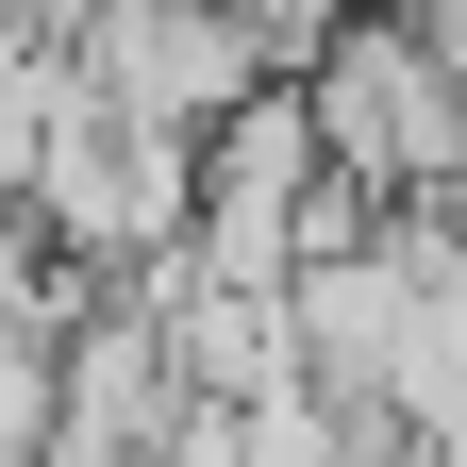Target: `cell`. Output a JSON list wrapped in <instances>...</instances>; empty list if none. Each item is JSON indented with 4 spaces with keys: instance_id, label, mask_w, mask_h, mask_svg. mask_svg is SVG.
Listing matches in <instances>:
<instances>
[{
    "instance_id": "6da1fadb",
    "label": "cell",
    "mask_w": 467,
    "mask_h": 467,
    "mask_svg": "<svg viewBox=\"0 0 467 467\" xmlns=\"http://www.w3.org/2000/svg\"><path fill=\"white\" fill-rule=\"evenodd\" d=\"M301 117H317V167L334 184H368V201H434L451 184V150H467V84L418 50V17H350L334 0V34L301 50Z\"/></svg>"
},
{
    "instance_id": "7a4b0ae2",
    "label": "cell",
    "mask_w": 467,
    "mask_h": 467,
    "mask_svg": "<svg viewBox=\"0 0 467 467\" xmlns=\"http://www.w3.org/2000/svg\"><path fill=\"white\" fill-rule=\"evenodd\" d=\"M234 17H251V34H267V67H301V50L334 34V0H234Z\"/></svg>"
},
{
    "instance_id": "3957f363",
    "label": "cell",
    "mask_w": 467,
    "mask_h": 467,
    "mask_svg": "<svg viewBox=\"0 0 467 467\" xmlns=\"http://www.w3.org/2000/svg\"><path fill=\"white\" fill-rule=\"evenodd\" d=\"M384 17H418V50H434L451 84H467V0H384Z\"/></svg>"
},
{
    "instance_id": "277c9868",
    "label": "cell",
    "mask_w": 467,
    "mask_h": 467,
    "mask_svg": "<svg viewBox=\"0 0 467 467\" xmlns=\"http://www.w3.org/2000/svg\"><path fill=\"white\" fill-rule=\"evenodd\" d=\"M34 467H150V451H100V434H50Z\"/></svg>"
},
{
    "instance_id": "5b68a950",
    "label": "cell",
    "mask_w": 467,
    "mask_h": 467,
    "mask_svg": "<svg viewBox=\"0 0 467 467\" xmlns=\"http://www.w3.org/2000/svg\"><path fill=\"white\" fill-rule=\"evenodd\" d=\"M434 217H451V234H467V150H451V184H434Z\"/></svg>"
}]
</instances>
